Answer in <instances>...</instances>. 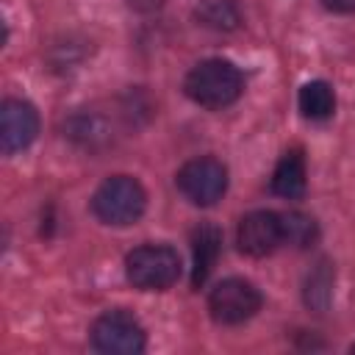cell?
<instances>
[{
	"label": "cell",
	"instance_id": "obj_2",
	"mask_svg": "<svg viewBox=\"0 0 355 355\" xmlns=\"http://www.w3.org/2000/svg\"><path fill=\"white\" fill-rule=\"evenodd\" d=\"M144 208H147L144 186L130 175H111L92 194V214L111 227H125L139 222Z\"/></svg>",
	"mask_w": 355,
	"mask_h": 355
},
{
	"label": "cell",
	"instance_id": "obj_13",
	"mask_svg": "<svg viewBox=\"0 0 355 355\" xmlns=\"http://www.w3.org/2000/svg\"><path fill=\"white\" fill-rule=\"evenodd\" d=\"M194 14L211 31H236L241 22L239 6L233 0H200Z\"/></svg>",
	"mask_w": 355,
	"mask_h": 355
},
{
	"label": "cell",
	"instance_id": "obj_4",
	"mask_svg": "<svg viewBox=\"0 0 355 355\" xmlns=\"http://www.w3.org/2000/svg\"><path fill=\"white\" fill-rule=\"evenodd\" d=\"M89 333H92V347L105 355H139L147 347L141 322L122 308L100 313Z\"/></svg>",
	"mask_w": 355,
	"mask_h": 355
},
{
	"label": "cell",
	"instance_id": "obj_17",
	"mask_svg": "<svg viewBox=\"0 0 355 355\" xmlns=\"http://www.w3.org/2000/svg\"><path fill=\"white\" fill-rule=\"evenodd\" d=\"M352 352H355V344H352Z\"/></svg>",
	"mask_w": 355,
	"mask_h": 355
},
{
	"label": "cell",
	"instance_id": "obj_15",
	"mask_svg": "<svg viewBox=\"0 0 355 355\" xmlns=\"http://www.w3.org/2000/svg\"><path fill=\"white\" fill-rule=\"evenodd\" d=\"M322 6L333 14H352L355 11V0H322Z\"/></svg>",
	"mask_w": 355,
	"mask_h": 355
},
{
	"label": "cell",
	"instance_id": "obj_10",
	"mask_svg": "<svg viewBox=\"0 0 355 355\" xmlns=\"http://www.w3.org/2000/svg\"><path fill=\"white\" fill-rule=\"evenodd\" d=\"M305 158L300 150H288L280 155L275 172H272V191L283 200H300L305 194Z\"/></svg>",
	"mask_w": 355,
	"mask_h": 355
},
{
	"label": "cell",
	"instance_id": "obj_7",
	"mask_svg": "<svg viewBox=\"0 0 355 355\" xmlns=\"http://www.w3.org/2000/svg\"><path fill=\"white\" fill-rule=\"evenodd\" d=\"M236 244L250 258H266L283 244V219L275 211H250L241 216Z\"/></svg>",
	"mask_w": 355,
	"mask_h": 355
},
{
	"label": "cell",
	"instance_id": "obj_6",
	"mask_svg": "<svg viewBox=\"0 0 355 355\" xmlns=\"http://www.w3.org/2000/svg\"><path fill=\"white\" fill-rule=\"evenodd\" d=\"M178 191L194 205H214L227 191V166L211 155L186 161L175 175Z\"/></svg>",
	"mask_w": 355,
	"mask_h": 355
},
{
	"label": "cell",
	"instance_id": "obj_8",
	"mask_svg": "<svg viewBox=\"0 0 355 355\" xmlns=\"http://www.w3.org/2000/svg\"><path fill=\"white\" fill-rule=\"evenodd\" d=\"M39 133V111L33 103L8 97L0 108V147L6 155H14L33 144Z\"/></svg>",
	"mask_w": 355,
	"mask_h": 355
},
{
	"label": "cell",
	"instance_id": "obj_9",
	"mask_svg": "<svg viewBox=\"0 0 355 355\" xmlns=\"http://www.w3.org/2000/svg\"><path fill=\"white\" fill-rule=\"evenodd\" d=\"M219 252H222V230L211 222L197 225L191 233V286L194 288H200L208 280Z\"/></svg>",
	"mask_w": 355,
	"mask_h": 355
},
{
	"label": "cell",
	"instance_id": "obj_14",
	"mask_svg": "<svg viewBox=\"0 0 355 355\" xmlns=\"http://www.w3.org/2000/svg\"><path fill=\"white\" fill-rule=\"evenodd\" d=\"M330 286H333V275H330L327 263H319V269H316V272L311 275V280H308V294H305L308 305L324 308L327 300H330Z\"/></svg>",
	"mask_w": 355,
	"mask_h": 355
},
{
	"label": "cell",
	"instance_id": "obj_1",
	"mask_svg": "<svg viewBox=\"0 0 355 355\" xmlns=\"http://www.w3.org/2000/svg\"><path fill=\"white\" fill-rule=\"evenodd\" d=\"M183 92L191 103L202 108H227L244 92L241 69L227 58H205L194 64L183 80Z\"/></svg>",
	"mask_w": 355,
	"mask_h": 355
},
{
	"label": "cell",
	"instance_id": "obj_11",
	"mask_svg": "<svg viewBox=\"0 0 355 355\" xmlns=\"http://www.w3.org/2000/svg\"><path fill=\"white\" fill-rule=\"evenodd\" d=\"M297 105L302 111L305 119L311 122H324L333 116L336 111V92L327 80H308L302 89H300V97H297Z\"/></svg>",
	"mask_w": 355,
	"mask_h": 355
},
{
	"label": "cell",
	"instance_id": "obj_16",
	"mask_svg": "<svg viewBox=\"0 0 355 355\" xmlns=\"http://www.w3.org/2000/svg\"><path fill=\"white\" fill-rule=\"evenodd\" d=\"M164 0H130V6H136V8H141V11H153V8H158Z\"/></svg>",
	"mask_w": 355,
	"mask_h": 355
},
{
	"label": "cell",
	"instance_id": "obj_5",
	"mask_svg": "<svg viewBox=\"0 0 355 355\" xmlns=\"http://www.w3.org/2000/svg\"><path fill=\"white\" fill-rule=\"evenodd\" d=\"M263 305L261 291L244 277H225L208 294V311L216 324H241Z\"/></svg>",
	"mask_w": 355,
	"mask_h": 355
},
{
	"label": "cell",
	"instance_id": "obj_3",
	"mask_svg": "<svg viewBox=\"0 0 355 355\" xmlns=\"http://www.w3.org/2000/svg\"><path fill=\"white\" fill-rule=\"evenodd\" d=\"M180 255L169 244H141L128 252L125 275L139 291H166L180 277Z\"/></svg>",
	"mask_w": 355,
	"mask_h": 355
},
{
	"label": "cell",
	"instance_id": "obj_12",
	"mask_svg": "<svg viewBox=\"0 0 355 355\" xmlns=\"http://www.w3.org/2000/svg\"><path fill=\"white\" fill-rule=\"evenodd\" d=\"M280 219H283V244H291L297 250H308L319 241V225L311 214L288 211V214H280Z\"/></svg>",
	"mask_w": 355,
	"mask_h": 355
}]
</instances>
